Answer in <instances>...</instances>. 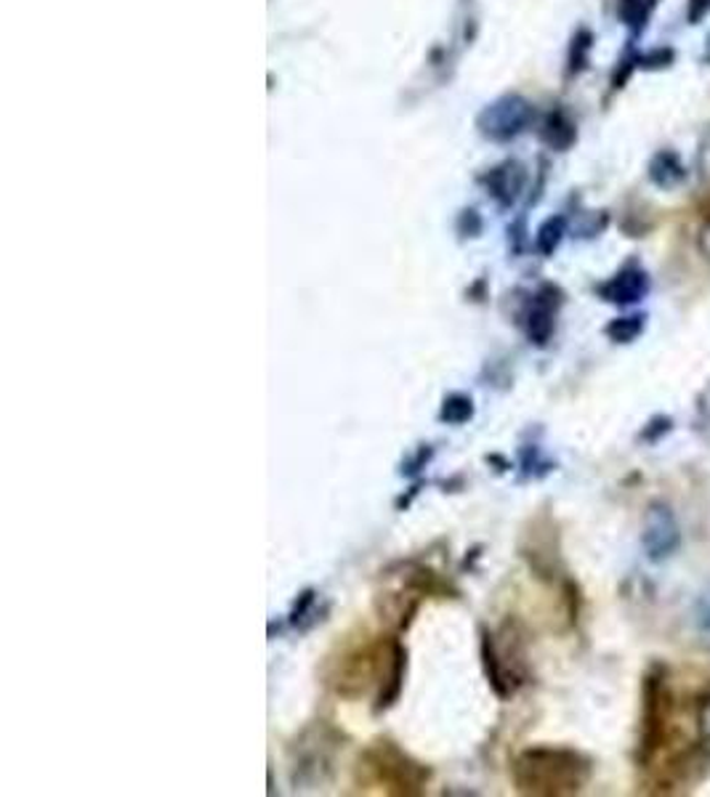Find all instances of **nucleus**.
<instances>
[{
  "label": "nucleus",
  "mask_w": 710,
  "mask_h": 797,
  "mask_svg": "<svg viewBox=\"0 0 710 797\" xmlns=\"http://www.w3.org/2000/svg\"><path fill=\"white\" fill-rule=\"evenodd\" d=\"M590 776V763L572 750H527L514 765L517 787L527 795L581 793Z\"/></svg>",
  "instance_id": "1"
},
{
  "label": "nucleus",
  "mask_w": 710,
  "mask_h": 797,
  "mask_svg": "<svg viewBox=\"0 0 710 797\" xmlns=\"http://www.w3.org/2000/svg\"><path fill=\"white\" fill-rule=\"evenodd\" d=\"M364 768L373 771V774L379 776V782L394 787V793L399 795L420 793L424 782L429 779V774H426L420 765L407 761L392 742H379V747H373V750L364 755Z\"/></svg>",
  "instance_id": "2"
},
{
  "label": "nucleus",
  "mask_w": 710,
  "mask_h": 797,
  "mask_svg": "<svg viewBox=\"0 0 710 797\" xmlns=\"http://www.w3.org/2000/svg\"><path fill=\"white\" fill-rule=\"evenodd\" d=\"M665 710H668V686L663 673L646 675L644 683V718H641V747L639 761H650L657 752L660 737H663Z\"/></svg>",
  "instance_id": "3"
},
{
  "label": "nucleus",
  "mask_w": 710,
  "mask_h": 797,
  "mask_svg": "<svg viewBox=\"0 0 710 797\" xmlns=\"http://www.w3.org/2000/svg\"><path fill=\"white\" fill-rule=\"evenodd\" d=\"M641 543H644L646 556L652 561H665L678 550L681 545V530H678V521L670 511V505L655 503L650 505L644 519V535H641Z\"/></svg>",
  "instance_id": "4"
},
{
  "label": "nucleus",
  "mask_w": 710,
  "mask_h": 797,
  "mask_svg": "<svg viewBox=\"0 0 710 797\" xmlns=\"http://www.w3.org/2000/svg\"><path fill=\"white\" fill-rule=\"evenodd\" d=\"M646 291H650V277H646V272H641V269H626V272H620L609 285H605V291L601 293H605V298L612 300V304L628 306V304H639V300L646 295Z\"/></svg>",
  "instance_id": "5"
},
{
  "label": "nucleus",
  "mask_w": 710,
  "mask_h": 797,
  "mask_svg": "<svg viewBox=\"0 0 710 797\" xmlns=\"http://www.w3.org/2000/svg\"><path fill=\"white\" fill-rule=\"evenodd\" d=\"M650 175L657 186H663V190H674V186H678L684 179H687V168L681 166V160H678L676 152L663 149V152L652 160Z\"/></svg>",
  "instance_id": "6"
},
{
  "label": "nucleus",
  "mask_w": 710,
  "mask_h": 797,
  "mask_svg": "<svg viewBox=\"0 0 710 797\" xmlns=\"http://www.w3.org/2000/svg\"><path fill=\"white\" fill-rule=\"evenodd\" d=\"M660 0H620V16H623L626 24L641 30L646 24V19L652 16V11L657 9Z\"/></svg>",
  "instance_id": "7"
},
{
  "label": "nucleus",
  "mask_w": 710,
  "mask_h": 797,
  "mask_svg": "<svg viewBox=\"0 0 710 797\" xmlns=\"http://www.w3.org/2000/svg\"><path fill=\"white\" fill-rule=\"evenodd\" d=\"M641 319H644V317H626V319H618V322H615V325H609L607 332H609V335H612L615 341H618V343H628V341H633V338L639 335L641 328H644V322H641Z\"/></svg>",
  "instance_id": "8"
},
{
  "label": "nucleus",
  "mask_w": 710,
  "mask_h": 797,
  "mask_svg": "<svg viewBox=\"0 0 710 797\" xmlns=\"http://www.w3.org/2000/svg\"><path fill=\"white\" fill-rule=\"evenodd\" d=\"M697 731H700L702 742H710V696L702 699L700 710H697Z\"/></svg>",
  "instance_id": "9"
},
{
  "label": "nucleus",
  "mask_w": 710,
  "mask_h": 797,
  "mask_svg": "<svg viewBox=\"0 0 710 797\" xmlns=\"http://www.w3.org/2000/svg\"><path fill=\"white\" fill-rule=\"evenodd\" d=\"M710 14V0H687V19L692 24H700Z\"/></svg>",
  "instance_id": "10"
},
{
  "label": "nucleus",
  "mask_w": 710,
  "mask_h": 797,
  "mask_svg": "<svg viewBox=\"0 0 710 797\" xmlns=\"http://www.w3.org/2000/svg\"><path fill=\"white\" fill-rule=\"evenodd\" d=\"M697 248H700L702 259L710 263V216L700 226V235H697Z\"/></svg>",
  "instance_id": "11"
},
{
  "label": "nucleus",
  "mask_w": 710,
  "mask_h": 797,
  "mask_svg": "<svg viewBox=\"0 0 710 797\" xmlns=\"http://www.w3.org/2000/svg\"><path fill=\"white\" fill-rule=\"evenodd\" d=\"M697 166H700V171L706 179H710V128L706 134V139H702L700 144V155H697Z\"/></svg>",
  "instance_id": "12"
},
{
  "label": "nucleus",
  "mask_w": 710,
  "mask_h": 797,
  "mask_svg": "<svg viewBox=\"0 0 710 797\" xmlns=\"http://www.w3.org/2000/svg\"><path fill=\"white\" fill-rule=\"evenodd\" d=\"M706 61L710 65V37H708V46H706Z\"/></svg>",
  "instance_id": "13"
}]
</instances>
